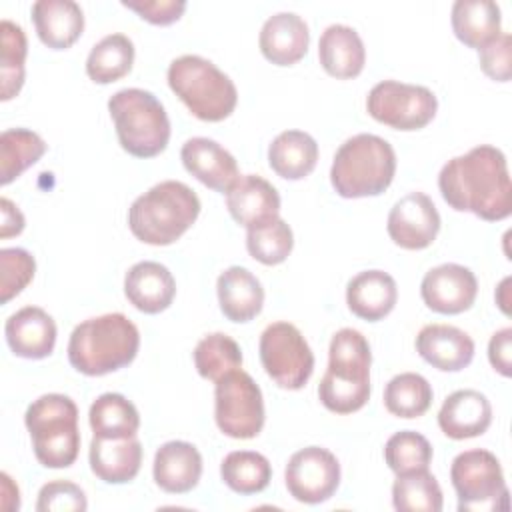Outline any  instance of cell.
<instances>
[{"label":"cell","instance_id":"obj_15","mask_svg":"<svg viewBox=\"0 0 512 512\" xmlns=\"http://www.w3.org/2000/svg\"><path fill=\"white\" fill-rule=\"evenodd\" d=\"M478 294L474 272L462 264L446 262L428 270L420 284L424 304L438 314H462L472 308Z\"/></svg>","mask_w":512,"mask_h":512},{"label":"cell","instance_id":"obj_5","mask_svg":"<svg viewBox=\"0 0 512 512\" xmlns=\"http://www.w3.org/2000/svg\"><path fill=\"white\" fill-rule=\"evenodd\" d=\"M396 152L376 134H356L334 154L330 182L342 198L382 194L394 180Z\"/></svg>","mask_w":512,"mask_h":512},{"label":"cell","instance_id":"obj_34","mask_svg":"<svg viewBox=\"0 0 512 512\" xmlns=\"http://www.w3.org/2000/svg\"><path fill=\"white\" fill-rule=\"evenodd\" d=\"M222 482L238 494L262 492L272 478L268 458L254 450H234L220 464Z\"/></svg>","mask_w":512,"mask_h":512},{"label":"cell","instance_id":"obj_38","mask_svg":"<svg viewBox=\"0 0 512 512\" xmlns=\"http://www.w3.org/2000/svg\"><path fill=\"white\" fill-rule=\"evenodd\" d=\"M194 366L202 378L216 382L224 374L242 368V350L228 334L214 332L196 344Z\"/></svg>","mask_w":512,"mask_h":512},{"label":"cell","instance_id":"obj_46","mask_svg":"<svg viewBox=\"0 0 512 512\" xmlns=\"http://www.w3.org/2000/svg\"><path fill=\"white\" fill-rule=\"evenodd\" d=\"M0 212H2V224H0V238H10V236H18L24 230V216L18 210V206L8 200L2 198L0 200Z\"/></svg>","mask_w":512,"mask_h":512},{"label":"cell","instance_id":"obj_31","mask_svg":"<svg viewBox=\"0 0 512 512\" xmlns=\"http://www.w3.org/2000/svg\"><path fill=\"white\" fill-rule=\"evenodd\" d=\"M88 422L98 438H130L138 434L140 414L122 394H100L88 412Z\"/></svg>","mask_w":512,"mask_h":512},{"label":"cell","instance_id":"obj_26","mask_svg":"<svg viewBox=\"0 0 512 512\" xmlns=\"http://www.w3.org/2000/svg\"><path fill=\"white\" fill-rule=\"evenodd\" d=\"M398 300L396 280L384 270H364L346 286V304L362 320L378 322L388 316Z\"/></svg>","mask_w":512,"mask_h":512},{"label":"cell","instance_id":"obj_43","mask_svg":"<svg viewBox=\"0 0 512 512\" xmlns=\"http://www.w3.org/2000/svg\"><path fill=\"white\" fill-rule=\"evenodd\" d=\"M510 52H512V38L508 32H502L498 38H494L490 44L478 50L482 72L494 82H508L512 76Z\"/></svg>","mask_w":512,"mask_h":512},{"label":"cell","instance_id":"obj_13","mask_svg":"<svg viewBox=\"0 0 512 512\" xmlns=\"http://www.w3.org/2000/svg\"><path fill=\"white\" fill-rule=\"evenodd\" d=\"M284 480L290 496L302 504H320L340 486L338 458L320 446L294 452L286 464Z\"/></svg>","mask_w":512,"mask_h":512},{"label":"cell","instance_id":"obj_8","mask_svg":"<svg viewBox=\"0 0 512 512\" xmlns=\"http://www.w3.org/2000/svg\"><path fill=\"white\" fill-rule=\"evenodd\" d=\"M24 424L32 438L36 460L46 468H68L80 452L78 408L70 396L44 394L36 398L26 414Z\"/></svg>","mask_w":512,"mask_h":512},{"label":"cell","instance_id":"obj_27","mask_svg":"<svg viewBox=\"0 0 512 512\" xmlns=\"http://www.w3.org/2000/svg\"><path fill=\"white\" fill-rule=\"evenodd\" d=\"M318 58L324 72L332 78H356L364 70L366 62L364 42L354 28L346 24H332L320 36Z\"/></svg>","mask_w":512,"mask_h":512},{"label":"cell","instance_id":"obj_2","mask_svg":"<svg viewBox=\"0 0 512 512\" xmlns=\"http://www.w3.org/2000/svg\"><path fill=\"white\" fill-rule=\"evenodd\" d=\"M140 348V332L128 316L110 312L80 322L68 340V362L84 376H104L128 366Z\"/></svg>","mask_w":512,"mask_h":512},{"label":"cell","instance_id":"obj_25","mask_svg":"<svg viewBox=\"0 0 512 512\" xmlns=\"http://www.w3.org/2000/svg\"><path fill=\"white\" fill-rule=\"evenodd\" d=\"M32 22L44 46L66 50L82 36L84 12L72 0H38L32 4Z\"/></svg>","mask_w":512,"mask_h":512},{"label":"cell","instance_id":"obj_6","mask_svg":"<svg viewBox=\"0 0 512 512\" xmlns=\"http://www.w3.org/2000/svg\"><path fill=\"white\" fill-rule=\"evenodd\" d=\"M168 86L204 122L226 120L238 104V90L230 76L196 54H184L170 62Z\"/></svg>","mask_w":512,"mask_h":512},{"label":"cell","instance_id":"obj_11","mask_svg":"<svg viewBox=\"0 0 512 512\" xmlns=\"http://www.w3.org/2000/svg\"><path fill=\"white\" fill-rule=\"evenodd\" d=\"M264 372L284 390H300L314 372V354L302 332L290 322H272L258 344Z\"/></svg>","mask_w":512,"mask_h":512},{"label":"cell","instance_id":"obj_1","mask_svg":"<svg viewBox=\"0 0 512 512\" xmlns=\"http://www.w3.org/2000/svg\"><path fill=\"white\" fill-rule=\"evenodd\" d=\"M438 188L450 208L472 212L486 222H498L512 214L508 162L496 146L480 144L450 158L438 174Z\"/></svg>","mask_w":512,"mask_h":512},{"label":"cell","instance_id":"obj_17","mask_svg":"<svg viewBox=\"0 0 512 512\" xmlns=\"http://www.w3.org/2000/svg\"><path fill=\"white\" fill-rule=\"evenodd\" d=\"M184 168L200 180L204 186L226 194L230 186L240 178L234 156L216 140L196 136L184 142L180 150Z\"/></svg>","mask_w":512,"mask_h":512},{"label":"cell","instance_id":"obj_47","mask_svg":"<svg viewBox=\"0 0 512 512\" xmlns=\"http://www.w3.org/2000/svg\"><path fill=\"white\" fill-rule=\"evenodd\" d=\"M0 482H2V508L8 510V512H14L20 508V490L18 486L12 482V478L2 472L0 474Z\"/></svg>","mask_w":512,"mask_h":512},{"label":"cell","instance_id":"obj_40","mask_svg":"<svg viewBox=\"0 0 512 512\" xmlns=\"http://www.w3.org/2000/svg\"><path fill=\"white\" fill-rule=\"evenodd\" d=\"M384 460L394 474L426 470L432 462V446L420 432L400 430L388 438Z\"/></svg>","mask_w":512,"mask_h":512},{"label":"cell","instance_id":"obj_28","mask_svg":"<svg viewBox=\"0 0 512 512\" xmlns=\"http://www.w3.org/2000/svg\"><path fill=\"white\" fill-rule=\"evenodd\" d=\"M216 292L222 314L232 322H250L262 312L264 288L248 268H226L218 276Z\"/></svg>","mask_w":512,"mask_h":512},{"label":"cell","instance_id":"obj_33","mask_svg":"<svg viewBox=\"0 0 512 512\" xmlns=\"http://www.w3.org/2000/svg\"><path fill=\"white\" fill-rule=\"evenodd\" d=\"M46 152V142L28 128H10L0 136V184L8 186Z\"/></svg>","mask_w":512,"mask_h":512},{"label":"cell","instance_id":"obj_37","mask_svg":"<svg viewBox=\"0 0 512 512\" xmlns=\"http://www.w3.org/2000/svg\"><path fill=\"white\" fill-rule=\"evenodd\" d=\"M430 382L416 372L396 374L384 388V406L398 418H418L432 404Z\"/></svg>","mask_w":512,"mask_h":512},{"label":"cell","instance_id":"obj_42","mask_svg":"<svg viewBox=\"0 0 512 512\" xmlns=\"http://www.w3.org/2000/svg\"><path fill=\"white\" fill-rule=\"evenodd\" d=\"M88 500L84 490L68 480H52L38 492V512H84Z\"/></svg>","mask_w":512,"mask_h":512},{"label":"cell","instance_id":"obj_35","mask_svg":"<svg viewBox=\"0 0 512 512\" xmlns=\"http://www.w3.org/2000/svg\"><path fill=\"white\" fill-rule=\"evenodd\" d=\"M392 504L400 512H440L444 496L438 480L426 470L396 474Z\"/></svg>","mask_w":512,"mask_h":512},{"label":"cell","instance_id":"obj_20","mask_svg":"<svg viewBox=\"0 0 512 512\" xmlns=\"http://www.w3.org/2000/svg\"><path fill=\"white\" fill-rule=\"evenodd\" d=\"M416 352L442 372H460L474 358V340L450 324H428L416 336Z\"/></svg>","mask_w":512,"mask_h":512},{"label":"cell","instance_id":"obj_9","mask_svg":"<svg viewBox=\"0 0 512 512\" xmlns=\"http://www.w3.org/2000/svg\"><path fill=\"white\" fill-rule=\"evenodd\" d=\"M450 480L458 496L460 512L508 510V488L498 458L474 448L460 452L450 466Z\"/></svg>","mask_w":512,"mask_h":512},{"label":"cell","instance_id":"obj_12","mask_svg":"<svg viewBox=\"0 0 512 512\" xmlns=\"http://www.w3.org/2000/svg\"><path fill=\"white\" fill-rule=\"evenodd\" d=\"M366 110L384 126L412 132L428 126L434 120L438 100L426 86L382 80L368 92Z\"/></svg>","mask_w":512,"mask_h":512},{"label":"cell","instance_id":"obj_7","mask_svg":"<svg viewBox=\"0 0 512 512\" xmlns=\"http://www.w3.org/2000/svg\"><path fill=\"white\" fill-rule=\"evenodd\" d=\"M108 112L114 120L118 142L128 154L154 158L166 150L170 120L152 92L142 88L118 90L108 100Z\"/></svg>","mask_w":512,"mask_h":512},{"label":"cell","instance_id":"obj_41","mask_svg":"<svg viewBox=\"0 0 512 512\" xmlns=\"http://www.w3.org/2000/svg\"><path fill=\"white\" fill-rule=\"evenodd\" d=\"M0 272V300L2 304H6L32 282L36 272V260L24 248H2Z\"/></svg>","mask_w":512,"mask_h":512},{"label":"cell","instance_id":"obj_19","mask_svg":"<svg viewBox=\"0 0 512 512\" xmlns=\"http://www.w3.org/2000/svg\"><path fill=\"white\" fill-rule=\"evenodd\" d=\"M310 44V30L304 18L294 12L270 16L260 30L258 46L262 56L276 66H292L304 58Z\"/></svg>","mask_w":512,"mask_h":512},{"label":"cell","instance_id":"obj_44","mask_svg":"<svg viewBox=\"0 0 512 512\" xmlns=\"http://www.w3.org/2000/svg\"><path fill=\"white\" fill-rule=\"evenodd\" d=\"M122 6L136 12L154 26H168L180 20L186 10L184 0H122Z\"/></svg>","mask_w":512,"mask_h":512},{"label":"cell","instance_id":"obj_3","mask_svg":"<svg viewBox=\"0 0 512 512\" xmlns=\"http://www.w3.org/2000/svg\"><path fill=\"white\" fill-rule=\"evenodd\" d=\"M372 352L366 336L354 328L338 330L328 348V368L318 398L334 414H352L370 398Z\"/></svg>","mask_w":512,"mask_h":512},{"label":"cell","instance_id":"obj_30","mask_svg":"<svg viewBox=\"0 0 512 512\" xmlns=\"http://www.w3.org/2000/svg\"><path fill=\"white\" fill-rule=\"evenodd\" d=\"M318 162L316 140L302 130H284L268 146L270 168L286 180L306 178Z\"/></svg>","mask_w":512,"mask_h":512},{"label":"cell","instance_id":"obj_32","mask_svg":"<svg viewBox=\"0 0 512 512\" xmlns=\"http://www.w3.org/2000/svg\"><path fill=\"white\" fill-rule=\"evenodd\" d=\"M134 64V44L126 34H108L96 42L86 58V74L96 84L124 78Z\"/></svg>","mask_w":512,"mask_h":512},{"label":"cell","instance_id":"obj_16","mask_svg":"<svg viewBox=\"0 0 512 512\" xmlns=\"http://www.w3.org/2000/svg\"><path fill=\"white\" fill-rule=\"evenodd\" d=\"M226 208L246 230L260 228L280 218V194L262 176L246 174L226 192Z\"/></svg>","mask_w":512,"mask_h":512},{"label":"cell","instance_id":"obj_21","mask_svg":"<svg viewBox=\"0 0 512 512\" xmlns=\"http://www.w3.org/2000/svg\"><path fill=\"white\" fill-rule=\"evenodd\" d=\"M492 424L490 400L472 388L452 392L440 406L438 426L452 440L482 436Z\"/></svg>","mask_w":512,"mask_h":512},{"label":"cell","instance_id":"obj_14","mask_svg":"<svg viewBox=\"0 0 512 512\" xmlns=\"http://www.w3.org/2000/svg\"><path fill=\"white\" fill-rule=\"evenodd\" d=\"M386 230L396 246L404 250H424L440 232V214L428 194L408 192L392 206Z\"/></svg>","mask_w":512,"mask_h":512},{"label":"cell","instance_id":"obj_45","mask_svg":"<svg viewBox=\"0 0 512 512\" xmlns=\"http://www.w3.org/2000/svg\"><path fill=\"white\" fill-rule=\"evenodd\" d=\"M488 360L502 376H512V328H502L488 342Z\"/></svg>","mask_w":512,"mask_h":512},{"label":"cell","instance_id":"obj_39","mask_svg":"<svg viewBox=\"0 0 512 512\" xmlns=\"http://www.w3.org/2000/svg\"><path fill=\"white\" fill-rule=\"evenodd\" d=\"M294 246L292 228L282 220L276 218L266 226L252 228L246 232V250L248 254L264 266L282 264Z\"/></svg>","mask_w":512,"mask_h":512},{"label":"cell","instance_id":"obj_22","mask_svg":"<svg viewBox=\"0 0 512 512\" xmlns=\"http://www.w3.org/2000/svg\"><path fill=\"white\" fill-rule=\"evenodd\" d=\"M124 294L136 310L144 314H160L172 304L176 282L164 264L144 260L136 262L126 272Z\"/></svg>","mask_w":512,"mask_h":512},{"label":"cell","instance_id":"obj_48","mask_svg":"<svg viewBox=\"0 0 512 512\" xmlns=\"http://www.w3.org/2000/svg\"><path fill=\"white\" fill-rule=\"evenodd\" d=\"M508 284H510V278H504L502 282H500V286H498V290H496V302H498V306H500V310L504 312V314H510V298H508Z\"/></svg>","mask_w":512,"mask_h":512},{"label":"cell","instance_id":"obj_18","mask_svg":"<svg viewBox=\"0 0 512 512\" xmlns=\"http://www.w3.org/2000/svg\"><path fill=\"white\" fill-rule=\"evenodd\" d=\"M4 334L10 350L26 360H42L56 346V322L38 306H24L14 312L6 320Z\"/></svg>","mask_w":512,"mask_h":512},{"label":"cell","instance_id":"obj_10","mask_svg":"<svg viewBox=\"0 0 512 512\" xmlns=\"http://www.w3.org/2000/svg\"><path fill=\"white\" fill-rule=\"evenodd\" d=\"M214 418L222 434L236 440L256 438L264 428L262 390L242 368L216 380Z\"/></svg>","mask_w":512,"mask_h":512},{"label":"cell","instance_id":"obj_4","mask_svg":"<svg viewBox=\"0 0 512 512\" xmlns=\"http://www.w3.org/2000/svg\"><path fill=\"white\" fill-rule=\"evenodd\" d=\"M200 198L178 180H164L140 194L128 210V228L144 244L168 246L198 218Z\"/></svg>","mask_w":512,"mask_h":512},{"label":"cell","instance_id":"obj_36","mask_svg":"<svg viewBox=\"0 0 512 512\" xmlns=\"http://www.w3.org/2000/svg\"><path fill=\"white\" fill-rule=\"evenodd\" d=\"M0 100H12L24 84V62L28 52V42L22 26L2 20L0 22Z\"/></svg>","mask_w":512,"mask_h":512},{"label":"cell","instance_id":"obj_24","mask_svg":"<svg viewBox=\"0 0 512 512\" xmlns=\"http://www.w3.org/2000/svg\"><path fill=\"white\" fill-rule=\"evenodd\" d=\"M90 468L96 478L106 484H124L136 478L142 464V444L130 438H98L94 436L88 452Z\"/></svg>","mask_w":512,"mask_h":512},{"label":"cell","instance_id":"obj_29","mask_svg":"<svg viewBox=\"0 0 512 512\" xmlns=\"http://www.w3.org/2000/svg\"><path fill=\"white\" fill-rule=\"evenodd\" d=\"M454 36L468 48H484L502 34V12L492 0H458L452 6Z\"/></svg>","mask_w":512,"mask_h":512},{"label":"cell","instance_id":"obj_23","mask_svg":"<svg viewBox=\"0 0 512 512\" xmlns=\"http://www.w3.org/2000/svg\"><path fill=\"white\" fill-rule=\"evenodd\" d=\"M152 474L164 492L186 494L200 482L202 456L194 444L170 440L156 450Z\"/></svg>","mask_w":512,"mask_h":512}]
</instances>
